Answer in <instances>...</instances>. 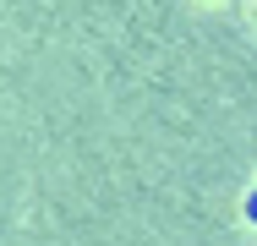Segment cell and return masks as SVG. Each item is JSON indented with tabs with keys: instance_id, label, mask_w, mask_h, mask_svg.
Instances as JSON below:
<instances>
[{
	"instance_id": "obj_1",
	"label": "cell",
	"mask_w": 257,
	"mask_h": 246,
	"mask_svg": "<svg viewBox=\"0 0 257 246\" xmlns=\"http://www.w3.org/2000/svg\"><path fill=\"white\" fill-rule=\"evenodd\" d=\"M246 219H257V192H252V197H246Z\"/></svg>"
}]
</instances>
